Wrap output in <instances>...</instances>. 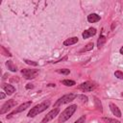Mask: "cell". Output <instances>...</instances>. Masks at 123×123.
<instances>
[{"instance_id": "cell-1", "label": "cell", "mask_w": 123, "mask_h": 123, "mask_svg": "<svg viewBox=\"0 0 123 123\" xmlns=\"http://www.w3.org/2000/svg\"><path fill=\"white\" fill-rule=\"evenodd\" d=\"M49 106H50V101H48V100H47V101H44V102H42V103H40V104L35 106L34 108H32V109L29 111V112H28L27 115H28L29 117H34V116L37 115L38 113L44 111Z\"/></svg>"}, {"instance_id": "cell-2", "label": "cell", "mask_w": 123, "mask_h": 123, "mask_svg": "<svg viewBox=\"0 0 123 123\" xmlns=\"http://www.w3.org/2000/svg\"><path fill=\"white\" fill-rule=\"evenodd\" d=\"M77 109V105H71L69 107H67L59 116V119H58V123H64L66 120H68L72 115L73 113L75 112Z\"/></svg>"}, {"instance_id": "cell-3", "label": "cell", "mask_w": 123, "mask_h": 123, "mask_svg": "<svg viewBox=\"0 0 123 123\" xmlns=\"http://www.w3.org/2000/svg\"><path fill=\"white\" fill-rule=\"evenodd\" d=\"M74 98H76V95L73 94V93L65 94V95H63L62 97H61L59 100H57V102L54 104V107H55V108H58L59 106H62V105L66 104V103H69V102L73 101Z\"/></svg>"}, {"instance_id": "cell-4", "label": "cell", "mask_w": 123, "mask_h": 123, "mask_svg": "<svg viewBox=\"0 0 123 123\" xmlns=\"http://www.w3.org/2000/svg\"><path fill=\"white\" fill-rule=\"evenodd\" d=\"M21 73H22V75H23V77L25 79L31 80V79L36 78L38 75L39 71H38V69H28V68H25V69L21 70Z\"/></svg>"}, {"instance_id": "cell-5", "label": "cell", "mask_w": 123, "mask_h": 123, "mask_svg": "<svg viewBox=\"0 0 123 123\" xmlns=\"http://www.w3.org/2000/svg\"><path fill=\"white\" fill-rule=\"evenodd\" d=\"M17 105V102L14 100V99H11V100H8L5 104H3V106L1 107V110H0V114H4L5 112L11 111L12 108H14L15 106Z\"/></svg>"}, {"instance_id": "cell-6", "label": "cell", "mask_w": 123, "mask_h": 123, "mask_svg": "<svg viewBox=\"0 0 123 123\" xmlns=\"http://www.w3.org/2000/svg\"><path fill=\"white\" fill-rule=\"evenodd\" d=\"M31 104H32V102L31 101H28V102H25V103H23V104H21L20 106H18L17 108H15L8 116H7V118H10V117H12V115H14L15 113H18V112H21V111H25L27 108H29L30 106H31Z\"/></svg>"}, {"instance_id": "cell-7", "label": "cell", "mask_w": 123, "mask_h": 123, "mask_svg": "<svg viewBox=\"0 0 123 123\" xmlns=\"http://www.w3.org/2000/svg\"><path fill=\"white\" fill-rule=\"evenodd\" d=\"M95 87H96V84L93 82H90V81L85 82L79 86V88L83 91H92Z\"/></svg>"}, {"instance_id": "cell-8", "label": "cell", "mask_w": 123, "mask_h": 123, "mask_svg": "<svg viewBox=\"0 0 123 123\" xmlns=\"http://www.w3.org/2000/svg\"><path fill=\"white\" fill-rule=\"evenodd\" d=\"M59 112H60V109L59 108H56V109H53L52 111H50L47 114H46V116L44 117L47 121H50V120H52V119H54L58 114H59Z\"/></svg>"}, {"instance_id": "cell-9", "label": "cell", "mask_w": 123, "mask_h": 123, "mask_svg": "<svg viewBox=\"0 0 123 123\" xmlns=\"http://www.w3.org/2000/svg\"><path fill=\"white\" fill-rule=\"evenodd\" d=\"M1 86H2V88L7 92V94H8V95H11V94H12V93L15 91V87H14L13 86H12V85H9V84H5V83H3Z\"/></svg>"}, {"instance_id": "cell-10", "label": "cell", "mask_w": 123, "mask_h": 123, "mask_svg": "<svg viewBox=\"0 0 123 123\" xmlns=\"http://www.w3.org/2000/svg\"><path fill=\"white\" fill-rule=\"evenodd\" d=\"M110 110H111V111L112 112L113 115H115L116 117H121V111H120L119 108L115 104L111 103L110 104Z\"/></svg>"}, {"instance_id": "cell-11", "label": "cell", "mask_w": 123, "mask_h": 123, "mask_svg": "<svg viewBox=\"0 0 123 123\" xmlns=\"http://www.w3.org/2000/svg\"><path fill=\"white\" fill-rule=\"evenodd\" d=\"M95 34H96V29L95 28H89V29L84 31L83 34H82V36H83L84 38H88L89 37H92Z\"/></svg>"}, {"instance_id": "cell-12", "label": "cell", "mask_w": 123, "mask_h": 123, "mask_svg": "<svg viewBox=\"0 0 123 123\" xmlns=\"http://www.w3.org/2000/svg\"><path fill=\"white\" fill-rule=\"evenodd\" d=\"M100 20V16L97 13H90L89 15H87V21L89 23H94V22H98Z\"/></svg>"}, {"instance_id": "cell-13", "label": "cell", "mask_w": 123, "mask_h": 123, "mask_svg": "<svg viewBox=\"0 0 123 123\" xmlns=\"http://www.w3.org/2000/svg\"><path fill=\"white\" fill-rule=\"evenodd\" d=\"M78 42V37H69L67 39H65L63 41V45L65 46H69V45H72V44H75Z\"/></svg>"}, {"instance_id": "cell-14", "label": "cell", "mask_w": 123, "mask_h": 123, "mask_svg": "<svg viewBox=\"0 0 123 123\" xmlns=\"http://www.w3.org/2000/svg\"><path fill=\"white\" fill-rule=\"evenodd\" d=\"M6 65H7L8 69H10V70L12 71V72H15V71L17 70V67H16V65L13 63L12 61H8V62H6Z\"/></svg>"}, {"instance_id": "cell-15", "label": "cell", "mask_w": 123, "mask_h": 123, "mask_svg": "<svg viewBox=\"0 0 123 123\" xmlns=\"http://www.w3.org/2000/svg\"><path fill=\"white\" fill-rule=\"evenodd\" d=\"M106 40H107V38H106V37H105V36L101 35V36L99 37L98 41H97V46H98V48H99V49L104 45V43L106 42Z\"/></svg>"}, {"instance_id": "cell-16", "label": "cell", "mask_w": 123, "mask_h": 123, "mask_svg": "<svg viewBox=\"0 0 123 123\" xmlns=\"http://www.w3.org/2000/svg\"><path fill=\"white\" fill-rule=\"evenodd\" d=\"M62 83V85L67 86H72L76 85V83L74 81H72V80H63Z\"/></svg>"}, {"instance_id": "cell-17", "label": "cell", "mask_w": 123, "mask_h": 123, "mask_svg": "<svg viewBox=\"0 0 123 123\" xmlns=\"http://www.w3.org/2000/svg\"><path fill=\"white\" fill-rule=\"evenodd\" d=\"M93 42H89V43H87L86 45V47L84 48V49H82L81 50V52H85V51H89V50H91L92 48H93Z\"/></svg>"}, {"instance_id": "cell-18", "label": "cell", "mask_w": 123, "mask_h": 123, "mask_svg": "<svg viewBox=\"0 0 123 123\" xmlns=\"http://www.w3.org/2000/svg\"><path fill=\"white\" fill-rule=\"evenodd\" d=\"M76 98L77 99H79L81 102H83V103H86L87 102V97L86 96H85V95H76Z\"/></svg>"}, {"instance_id": "cell-19", "label": "cell", "mask_w": 123, "mask_h": 123, "mask_svg": "<svg viewBox=\"0 0 123 123\" xmlns=\"http://www.w3.org/2000/svg\"><path fill=\"white\" fill-rule=\"evenodd\" d=\"M103 121H105V122H107V123H120L119 121H117V120H115V119L106 118V117H104V118H103Z\"/></svg>"}, {"instance_id": "cell-20", "label": "cell", "mask_w": 123, "mask_h": 123, "mask_svg": "<svg viewBox=\"0 0 123 123\" xmlns=\"http://www.w3.org/2000/svg\"><path fill=\"white\" fill-rule=\"evenodd\" d=\"M114 76H115L116 78L120 79V80H123V72H122V71H119V70L115 71V72H114Z\"/></svg>"}, {"instance_id": "cell-21", "label": "cell", "mask_w": 123, "mask_h": 123, "mask_svg": "<svg viewBox=\"0 0 123 123\" xmlns=\"http://www.w3.org/2000/svg\"><path fill=\"white\" fill-rule=\"evenodd\" d=\"M57 72L61 73V74H64V75H67L70 73V70L69 69H66V68H63V69H58Z\"/></svg>"}, {"instance_id": "cell-22", "label": "cell", "mask_w": 123, "mask_h": 123, "mask_svg": "<svg viewBox=\"0 0 123 123\" xmlns=\"http://www.w3.org/2000/svg\"><path fill=\"white\" fill-rule=\"evenodd\" d=\"M1 50H2V54H3V55L8 56V57H12V54H11L9 51H7V50L5 49V47H4V46H1Z\"/></svg>"}, {"instance_id": "cell-23", "label": "cell", "mask_w": 123, "mask_h": 123, "mask_svg": "<svg viewBox=\"0 0 123 123\" xmlns=\"http://www.w3.org/2000/svg\"><path fill=\"white\" fill-rule=\"evenodd\" d=\"M24 62H25L27 64H30V65H33V66H37V62H33V61H30V60H24Z\"/></svg>"}, {"instance_id": "cell-24", "label": "cell", "mask_w": 123, "mask_h": 123, "mask_svg": "<svg viewBox=\"0 0 123 123\" xmlns=\"http://www.w3.org/2000/svg\"><path fill=\"white\" fill-rule=\"evenodd\" d=\"M85 121H86V116L83 115V116H81L78 120H76L74 123H85Z\"/></svg>"}, {"instance_id": "cell-25", "label": "cell", "mask_w": 123, "mask_h": 123, "mask_svg": "<svg viewBox=\"0 0 123 123\" xmlns=\"http://www.w3.org/2000/svg\"><path fill=\"white\" fill-rule=\"evenodd\" d=\"M95 103H96V106L98 107V109H100V111H102V105L97 98H95Z\"/></svg>"}, {"instance_id": "cell-26", "label": "cell", "mask_w": 123, "mask_h": 123, "mask_svg": "<svg viewBox=\"0 0 123 123\" xmlns=\"http://www.w3.org/2000/svg\"><path fill=\"white\" fill-rule=\"evenodd\" d=\"M33 87H34V86L32 84H27V86H26V88L27 89H30V88H33Z\"/></svg>"}, {"instance_id": "cell-27", "label": "cell", "mask_w": 123, "mask_h": 123, "mask_svg": "<svg viewBox=\"0 0 123 123\" xmlns=\"http://www.w3.org/2000/svg\"><path fill=\"white\" fill-rule=\"evenodd\" d=\"M47 122H48V121H47L45 118H43V119L41 120V122H40V123H47Z\"/></svg>"}, {"instance_id": "cell-28", "label": "cell", "mask_w": 123, "mask_h": 123, "mask_svg": "<svg viewBox=\"0 0 123 123\" xmlns=\"http://www.w3.org/2000/svg\"><path fill=\"white\" fill-rule=\"evenodd\" d=\"M5 98V94H4V92H1V99H4Z\"/></svg>"}, {"instance_id": "cell-29", "label": "cell", "mask_w": 123, "mask_h": 123, "mask_svg": "<svg viewBox=\"0 0 123 123\" xmlns=\"http://www.w3.org/2000/svg\"><path fill=\"white\" fill-rule=\"evenodd\" d=\"M119 52H120V54H122L123 55V46L120 48V50H119Z\"/></svg>"}, {"instance_id": "cell-30", "label": "cell", "mask_w": 123, "mask_h": 123, "mask_svg": "<svg viewBox=\"0 0 123 123\" xmlns=\"http://www.w3.org/2000/svg\"><path fill=\"white\" fill-rule=\"evenodd\" d=\"M121 95H122V96H123V92H122V93H121Z\"/></svg>"}]
</instances>
